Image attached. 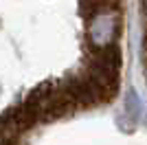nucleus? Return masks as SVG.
<instances>
[{"instance_id": "2", "label": "nucleus", "mask_w": 147, "mask_h": 145, "mask_svg": "<svg viewBox=\"0 0 147 145\" xmlns=\"http://www.w3.org/2000/svg\"><path fill=\"white\" fill-rule=\"evenodd\" d=\"M141 112H143V106H141L138 95L134 90H127V95H125V117H129L132 121H138Z\"/></svg>"}, {"instance_id": "1", "label": "nucleus", "mask_w": 147, "mask_h": 145, "mask_svg": "<svg viewBox=\"0 0 147 145\" xmlns=\"http://www.w3.org/2000/svg\"><path fill=\"white\" fill-rule=\"evenodd\" d=\"M119 26H121V20H119V13L114 11V7H105V9H99L90 16V22H88V40H90L92 48H105L114 44L119 35Z\"/></svg>"}]
</instances>
